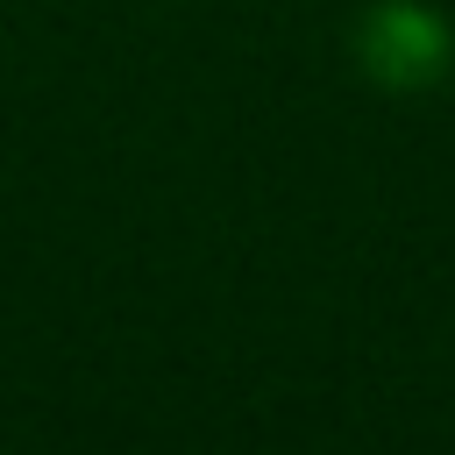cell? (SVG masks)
I'll list each match as a JSON object with an SVG mask.
<instances>
[{"label": "cell", "mask_w": 455, "mask_h": 455, "mask_svg": "<svg viewBox=\"0 0 455 455\" xmlns=\"http://www.w3.org/2000/svg\"><path fill=\"white\" fill-rule=\"evenodd\" d=\"M355 64L384 92H427L455 71V28L427 0H377L355 21Z\"/></svg>", "instance_id": "cell-1"}]
</instances>
